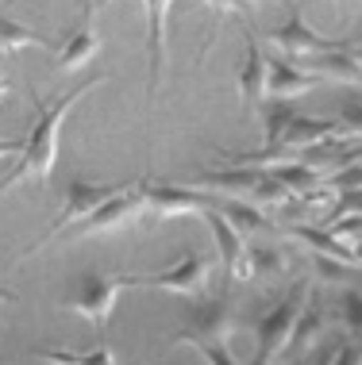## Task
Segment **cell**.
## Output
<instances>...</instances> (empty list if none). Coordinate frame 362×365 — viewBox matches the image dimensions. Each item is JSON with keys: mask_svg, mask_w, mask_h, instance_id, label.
<instances>
[{"mask_svg": "<svg viewBox=\"0 0 362 365\" xmlns=\"http://www.w3.org/2000/svg\"><path fill=\"white\" fill-rule=\"evenodd\" d=\"M270 46L281 58H289V62H308V58L324 54L331 46H347V43H331V38H324L320 31H312L301 16H293L286 27H278V31L270 35Z\"/></svg>", "mask_w": 362, "mask_h": 365, "instance_id": "cell-13", "label": "cell"}, {"mask_svg": "<svg viewBox=\"0 0 362 365\" xmlns=\"http://www.w3.org/2000/svg\"><path fill=\"white\" fill-rule=\"evenodd\" d=\"M104 4H112V0H96V4H93V8H104Z\"/></svg>", "mask_w": 362, "mask_h": 365, "instance_id": "cell-36", "label": "cell"}, {"mask_svg": "<svg viewBox=\"0 0 362 365\" xmlns=\"http://www.w3.org/2000/svg\"><path fill=\"white\" fill-rule=\"evenodd\" d=\"M239 365H273V358H270L266 350H254L251 358H247V361H239Z\"/></svg>", "mask_w": 362, "mask_h": 365, "instance_id": "cell-31", "label": "cell"}, {"mask_svg": "<svg viewBox=\"0 0 362 365\" xmlns=\"http://www.w3.org/2000/svg\"><path fill=\"white\" fill-rule=\"evenodd\" d=\"M331 358H336V350H320V354H312V358L308 361H301V365H331Z\"/></svg>", "mask_w": 362, "mask_h": 365, "instance_id": "cell-30", "label": "cell"}, {"mask_svg": "<svg viewBox=\"0 0 362 365\" xmlns=\"http://www.w3.org/2000/svg\"><path fill=\"white\" fill-rule=\"evenodd\" d=\"M170 4L174 0H143L146 8V54H151V81H146V96L159 93L162 73H166V27H170Z\"/></svg>", "mask_w": 362, "mask_h": 365, "instance_id": "cell-14", "label": "cell"}, {"mask_svg": "<svg viewBox=\"0 0 362 365\" xmlns=\"http://www.w3.org/2000/svg\"><path fill=\"white\" fill-rule=\"evenodd\" d=\"M324 327H328V315L320 308V300H305L301 308V319L293 327V339H289V350L286 354H301V350H312L320 339H324Z\"/></svg>", "mask_w": 362, "mask_h": 365, "instance_id": "cell-19", "label": "cell"}, {"mask_svg": "<svg viewBox=\"0 0 362 365\" xmlns=\"http://www.w3.org/2000/svg\"><path fill=\"white\" fill-rule=\"evenodd\" d=\"M324 77L308 73V70H297V62L289 58H270V77H266V101H297V96L312 93Z\"/></svg>", "mask_w": 362, "mask_h": 365, "instance_id": "cell-15", "label": "cell"}, {"mask_svg": "<svg viewBox=\"0 0 362 365\" xmlns=\"http://www.w3.org/2000/svg\"><path fill=\"white\" fill-rule=\"evenodd\" d=\"M236 319H231V304L228 296H212V292H201V296H189L185 304V323L181 331L170 334V346H181L189 339H228Z\"/></svg>", "mask_w": 362, "mask_h": 365, "instance_id": "cell-6", "label": "cell"}, {"mask_svg": "<svg viewBox=\"0 0 362 365\" xmlns=\"http://www.w3.org/2000/svg\"><path fill=\"white\" fill-rule=\"evenodd\" d=\"M96 85H104V77H89V81H81L77 88H70V93H62L54 104L39 101L35 88L27 85V96H31L39 120L31 127V135L24 139V150L16 154V165L8 170L4 177H0V196H4L8 189H16L19 181H27V177H35L39 185H51V173H54V158H58V131H62L66 115H70V108L81 101V96H89Z\"/></svg>", "mask_w": 362, "mask_h": 365, "instance_id": "cell-1", "label": "cell"}, {"mask_svg": "<svg viewBox=\"0 0 362 365\" xmlns=\"http://www.w3.org/2000/svg\"><path fill=\"white\" fill-rule=\"evenodd\" d=\"M31 358L46 361V365H116V354L109 342H96L93 350H54V346H35Z\"/></svg>", "mask_w": 362, "mask_h": 365, "instance_id": "cell-18", "label": "cell"}, {"mask_svg": "<svg viewBox=\"0 0 362 365\" xmlns=\"http://www.w3.org/2000/svg\"><path fill=\"white\" fill-rule=\"evenodd\" d=\"M339 319H343L347 327V339L362 342V292H343V300H339Z\"/></svg>", "mask_w": 362, "mask_h": 365, "instance_id": "cell-26", "label": "cell"}, {"mask_svg": "<svg viewBox=\"0 0 362 365\" xmlns=\"http://www.w3.org/2000/svg\"><path fill=\"white\" fill-rule=\"evenodd\" d=\"M247 4H251V0H247Z\"/></svg>", "mask_w": 362, "mask_h": 365, "instance_id": "cell-37", "label": "cell"}, {"mask_svg": "<svg viewBox=\"0 0 362 365\" xmlns=\"http://www.w3.org/2000/svg\"><path fill=\"white\" fill-rule=\"evenodd\" d=\"M347 51H351V54H355V62H358V70H362V43H351V46H347Z\"/></svg>", "mask_w": 362, "mask_h": 365, "instance_id": "cell-34", "label": "cell"}, {"mask_svg": "<svg viewBox=\"0 0 362 365\" xmlns=\"http://www.w3.org/2000/svg\"><path fill=\"white\" fill-rule=\"evenodd\" d=\"M336 123H339V131H343V139H347V135L362 139V96H351V101L339 104Z\"/></svg>", "mask_w": 362, "mask_h": 365, "instance_id": "cell-28", "label": "cell"}, {"mask_svg": "<svg viewBox=\"0 0 362 365\" xmlns=\"http://www.w3.org/2000/svg\"><path fill=\"white\" fill-rule=\"evenodd\" d=\"M270 173L278 177L281 185L293 192V196H308L312 189H316L320 181H324V173L320 170H312L308 162H301V158H293V162H278V165H270Z\"/></svg>", "mask_w": 362, "mask_h": 365, "instance_id": "cell-21", "label": "cell"}, {"mask_svg": "<svg viewBox=\"0 0 362 365\" xmlns=\"http://www.w3.org/2000/svg\"><path fill=\"white\" fill-rule=\"evenodd\" d=\"M93 19H96V8H85V16L62 35V43H58V51H54V77L77 73L81 66H89L96 58V51L104 46V38L96 35Z\"/></svg>", "mask_w": 362, "mask_h": 365, "instance_id": "cell-9", "label": "cell"}, {"mask_svg": "<svg viewBox=\"0 0 362 365\" xmlns=\"http://www.w3.org/2000/svg\"><path fill=\"white\" fill-rule=\"evenodd\" d=\"M212 269H216V258L201 254L197 246H185L181 258L159 273H127V289H162V292H174V296L189 300V296L208 292Z\"/></svg>", "mask_w": 362, "mask_h": 365, "instance_id": "cell-4", "label": "cell"}, {"mask_svg": "<svg viewBox=\"0 0 362 365\" xmlns=\"http://www.w3.org/2000/svg\"><path fill=\"white\" fill-rule=\"evenodd\" d=\"M293 115H297L293 101H266L262 104V146H278L286 127L293 123Z\"/></svg>", "mask_w": 362, "mask_h": 365, "instance_id": "cell-23", "label": "cell"}, {"mask_svg": "<svg viewBox=\"0 0 362 365\" xmlns=\"http://www.w3.org/2000/svg\"><path fill=\"white\" fill-rule=\"evenodd\" d=\"M216 208L223 212V220H228L236 231L243 235V239H251V235H266L273 231V223L262 215L258 204H251V200H239V196H220L216 200Z\"/></svg>", "mask_w": 362, "mask_h": 365, "instance_id": "cell-17", "label": "cell"}, {"mask_svg": "<svg viewBox=\"0 0 362 365\" xmlns=\"http://www.w3.org/2000/svg\"><path fill=\"white\" fill-rule=\"evenodd\" d=\"M262 165H220V170H204L189 181V189H201L208 196H239V200H251L254 185L262 181Z\"/></svg>", "mask_w": 362, "mask_h": 365, "instance_id": "cell-12", "label": "cell"}, {"mask_svg": "<svg viewBox=\"0 0 362 365\" xmlns=\"http://www.w3.org/2000/svg\"><path fill=\"white\" fill-rule=\"evenodd\" d=\"M312 269H316L320 281H351L358 265L339 262V258H328V254H312Z\"/></svg>", "mask_w": 362, "mask_h": 365, "instance_id": "cell-27", "label": "cell"}, {"mask_svg": "<svg viewBox=\"0 0 362 365\" xmlns=\"http://www.w3.org/2000/svg\"><path fill=\"white\" fill-rule=\"evenodd\" d=\"M339 8H343V12H355V8H362V0H336Z\"/></svg>", "mask_w": 362, "mask_h": 365, "instance_id": "cell-32", "label": "cell"}, {"mask_svg": "<svg viewBox=\"0 0 362 365\" xmlns=\"http://www.w3.org/2000/svg\"><path fill=\"white\" fill-rule=\"evenodd\" d=\"M19 46H39V51H58V46L51 43V38H43L39 31H31V27L16 24V19H8L4 12H0V54H12L19 51Z\"/></svg>", "mask_w": 362, "mask_h": 365, "instance_id": "cell-22", "label": "cell"}, {"mask_svg": "<svg viewBox=\"0 0 362 365\" xmlns=\"http://www.w3.org/2000/svg\"><path fill=\"white\" fill-rule=\"evenodd\" d=\"M305 70L316 77H328V81H339V85H362V70L347 46H331V51L308 58Z\"/></svg>", "mask_w": 362, "mask_h": 365, "instance_id": "cell-16", "label": "cell"}, {"mask_svg": "<svg viewBox=\"0 0 362 365\" xmlns=\"http://www.w3.org/2000/svg\"><path fill=\"white\" fill-rule=\"evenodd\" d=\"M343 131H339L336 120H316V115H293V123L286 127V135L278 139V146H266V150H278L286 158H301L305 150H316V146L339 143Z\"/></svg>", "mask_w": 362, "mask_h": 365, "instance_id": "cell-11", "label": "cell"}, {"mask_svg": "<svg viewBox=\"0 0 362 365\" xmlns=\"http://www.w3.org/2000/svg\"><path fill=\"white\" fill-rule=\"evenodd\" d=\"M251 281H281L289 273V254L281 246H247Z\"/></svg>", "mask_w": 362, "mask_h": 365, "instance_id": "cell-20", "label": "cell"}, {"mask_svg": "<svg viewBox=\"0 0 362 365\" xmlns=\"http://www.w3.org/2000/svg\"><path fill=\"white\" fill-rule=\"evenodd\" d=\"M243 35H247V54H243V62H239L236 85H239L243 108H247V112H262V104H266V77H270V58L262 54V46H258V35H254L251 19H243Z\"/></svg>", "mask_w": 362, "mask_h": 365, "instance_id": "cell-10", "label": "cell"}, {"mask_svg": "<svg viewBox=\"0 0 362 365\" xmlns=\"http://www.w3.org/2000/svg\"><path fill=\"white\" fill-rule=\"evenodd\" d=\"M124 185H127V181H120V185H116V181H109V185L70 181V185H66V204H62V212H58V220H54L51 227H46V231L39 235L35 242H27V246H24V254L16 258V265H19V262H27L31 254H39V250H43V246L51 242V239H58V235H62L70 223H77V220H85L89 212H96L104 200H109V196H116V192H120Z\"/></svg>", "mask_w": 362, "mask_h": 365, "instance_id": "cell-5", "label": "cell"}, {"mask_svg": "<svg viewBox=\"0 0 362 365\" xmlns=\"http://www.w3.org/2000/svg\"><path fill=\"white\" fill-rule=\"evenodd\" d=\"M135 223H146V177L143 181H127L116 196L101 204L96 212H89L85 220H77L66 227L74 242L81 239H93V235H109V231H124V227H135Z\"/></svg>", "mask_w": 362, "mask_h": 365, "instance_id": "cell-3", "label": "cell"}, {"mask_svg": "<svg viewBox=\"0 0 362 365\" xmlns=\"http://www.w3.org/2000/svg\"><path fill=\"white\" fill-rule=\"evenodd\" d=\"M331 365H362V342L343 339L336 350V358H331Z\"/></svg>", "mask_w": 362, "mask_h": 365, "instance_id": "cell-29", "label": "cell"}, {"mask_svg": "<svg viewBox=\"0 0 362 365\" xmlns=\"http://www.w3.org/2000/svg\"><path fill=\"white\" fill-rule=\"evenodd\" d=\"M124 289H127V273H81V277H74L70 292L58 300V312L81 315L104 339V331L112 323V312H116V300H120Z\"/></svg>", "mask_w": 362, "mask_h": 365, "instance_id": "cell-2", "label": "cell"}, {"mask_svg": "<svg viewBox=\"0 0 362 365\" xmlns=\"http://www.w3.org/2000/svg\"><path fill=\"white\" fill-rule=\"evenodd\" d=\"M4 93H8V81H4V73H0V101H4Z\"/></svg>", "mask_w": 362, "mask_h": 365, "instance_id": "cell-35", "label": "cell"}, {"mask_svg": "<svg viewBox=\"0 0 362 365\" xmlns=\"http://www.w3.org/2000/svg\"><path fill=\"white\" fill-rule=\"evenodd\" d=\"M185 346H193L204 358V365H239V358L228 350L223 339H189Z\"/></svg>", "mask_w": 362, "mask_h": 365, "instance_id": "cell-25", "label": "cell"}, {"mask_svg": "<svg viewBox=\"0 0 362 365\" xmlns=\"http://www.w3.org/2000/svg\"><path fill=\"white\" fill-rule=\"evenodd\" d=\"M212 204H216V196H208L201 189H189V185H151V189H146V223L204 215Z\"/></svg>", "mask_w": 362, "mask_h": 365, "instance_id": "cell-7", "label": "cell"}, {"mask_svg": "<svg viewBox=\"0 0 362 365\" xmlns=\"http://www.w3.org/2000/svg\"><path fill=\"white\" fill-rule=\"evenodd\" d=\"M308 300V289L305 284H293V292L286 296V300H278L273 308L258 319V350H266L270 358H278V354L289 350V339H293V327H297L301 319V308H305Z\"/></svg>", "mask_w": 362, "mask_h": 365, "instance_id": "cell-8", "label": "cell"}, {"mask_svg": "<svg viewBox=\"0 0 362 365\" xmlns=\"http://www.w3.org/2000/svg\"><path fill=\"white\" fill-rule=\"evenodd\" d=\"M0 300H4V304H16V300H19V296H16L12 289H4V284H0Z\"/></svg>", "mask_w": 362, "mask_h": 365, "instance_id": "cell-33", "label": "cell"}, {"mask_svg": "<svg viewBox=\"0 0 362 365\" xmlns=\"http://www.w3.org/2000/svg\"><path fill=\"white\" fill-rule=\"evenodd\" d=\"M204 4H208V12H212V35H208V46L216 43L220 27L228 24L231 16H236V19H251V4H247V0H204ZM208 46H204V51H208Z\"/></svg>", "mask_w": 362, "mask_h": 365, "instance_id": "cell-24", "label": "cell"}]
</instances>
